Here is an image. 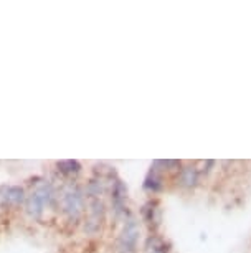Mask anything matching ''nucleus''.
Instances as JSON below:
<instances>
[{
  "label": "nucleus",
  "instance_id": "f257e3e1",
  "mask_svg": "<svg viewBox=\"0 0 251 253\" xmlns=\"http://www.w3.org/2000/svg\"><path fill=\"white\" fill-rule=\"evenodd\" d=\"M51 199V187L50 185H41L32 192V195L27 200V210L32 217H40L41 212L45 210L46 204L50 202Z\"/></svg>",
  "mask_w": 251,
  "mask_h": 253
},
{
  "label": "nucleus",
  "instance_id": "f03ea898",
  "mask_svg": "<svg viewBox=\"0 0 251 253\" xmlns=\"http://www.w3.org/2000/svg\"><path fill=\"white\" fill-rule=\"evenodd\" d=\"M137 238H139V227H137L136 220H129L126 222L124 228H122V233L119 237V248L122 253H134L136 247H137Z\"/></svg>",
  "mask_w": 251,
  "mask_h": 253
},
{
  "label": "nucleus",
  "instance_id": "7ed1b4c3",
  "mask_svg": "<svg viewBox=\"0 0 251 253\" xmlns=\"http://www.w3.org/2000/svg\"><path fill=\"white\" fill-rule=\"evenodd\" d=\"M65 212L68 213L71 218H78L83 209V195L78 189H73L70 192L65 194V202H63Z\"/></svg>",
  "mask_w": 251,
  "mask_h": 253
},
{
  "label": "nucleus",
  "instance_id": "20e7f679",
  "mask_svg": "<svg viewBox=\"0 0 251 253\" xmlns=\"http://www.w3.org/2000/svg\"><path fill=\"white\" fill-rule=\"evenodd\" d=\"M23 195H25L23 189L17 187V185H8V187H2V190H0V200L5 205L20 204L23 200Z\"/></svg>",
  "mask_w": 251,
  "mask_h": 253
},
{
  "label": "nucleus",
  "instance_id": "39448f33",
  "mask_svg": "<svg viewBox=\"0 0 251 253\" xmlns=\"http://www.w3.org/2000/svg\"><path fill=\"white\" fill-rule=\"evenodd\" d=\"M126 197H127L126 185L122 184L121 180H116L114 187H112V205H114L116 213L122 212V209H124V204H126Z\"/></svg>",
  "mask_w": 251,
  "mask_h": 253
},
{
  "label": "nucleus",
  "instance_id": "423d86ee",
  "mask_svg": "<svg viewBox=\"0 0 251 253\" xmlns=\"http://www.w3.org/2000/svg\"><path fill=\"white\" fill-rule=\"evenodd\" d=\"M56 166H58L60 172L65 175H76L79 172V169H81L78 161H60Z\"/></svg>",
  "mask_w": 251,
  "mask_h": 253
},
{
  "label": "nucleus",
  "instance_id": "0eeeda50",
  "mask_svg": "<svg viewBox=\"0 0 251 253\" xmlns=\"http://www.w3.org/2000/svg\"><path fill=\"white\" fill-rule=\"evenodd\" d=\"M144 187L150 190V192H159V190L162 189V182H160V177L157 175V170L155 169L150 170V174L147 175V179H145V182H144Z\"/></svg>",
  "mask_w": 251,
  "mask_h": 253
},
{
  "label": "nucleus",
  "instance_id": "6e6552de",
  "mask_svg": "<svg viewBox=\"0 0 251 253\" xmlns=\"http://www.w3.org/2000/svg\"><path fill=\"white\" fill-rule=\"evenodd\" d=\"M197 179H198V172H197V169H193V167H185V169L182 170L180 180L183 185H193L197 182Z\"/></svg>",
  "mask_w": 251,
  "mask_h": 253
},
{
  "label": "nucleus",
  "instance_id": "1a4fd4ad",
  "mask_svg": "<svg viewBox=\"0 0 251 253\" xmlns=\"http://www.w3.org/2000/svg\"><path fill=\"white\" fill-rule=\"evenodd\" d=\"M142 217H144V220L147 222L149 225H152V222L155 220V204L154 202H149L142 207Z\"/></svg>",
  "mask_w": 251,
  "mask_h": 253
}]
</instances>
